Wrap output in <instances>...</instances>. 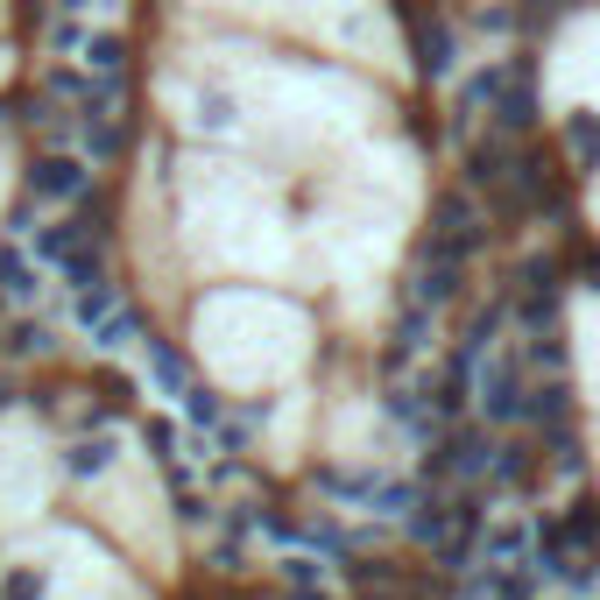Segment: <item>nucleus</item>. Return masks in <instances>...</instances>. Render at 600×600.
<instances>
[{
    "mask_svg": "<svg viewBox=\"0 0 600 600\" xmlns=\"http://www.w3.org/2000/svg\"><path fill=\"white\" fill-rule=\"evenodd\" d=\"M107 459H113V439H79L64 467H71V473H107Z\"/></svg>",
    "mask_w": 600,
    "mask_h": 600,
    "instance_id": "nucleus-3",
    "label": "nucleus"
},
{
    "mask_svg": "<svg viewBox=\"0 0 600 600\" xmlns=\"http://www.w3.org/2000/svg\"><path fill=\"white\" fill-rule=\"evenodd\" d=\"M28 184H36L43 199H79V191L93 184V170H85L79 156H43L36 170H28Z\"/></svg>",
    "mask_w": 600,
    "mask_h": 600,
    "instance_id": "nucleus-1",
    "label": "nucleus"
},
{
    "mask_svg": "<svg viewBox=\"0 0 600 600\" xmlns=\"http://www.w3.org/2000/svg\"><path fill=\"white\" fill-rule=\"evenodd\" d=\"M0 290L8 297H36V268H28L14 248H0Z\"/></svg>",
    "mask_w": 600,
    "mask_h": 600,
    "instance_id": "nucleus-2",
    "label": "nucleus"
}]
</instances>
